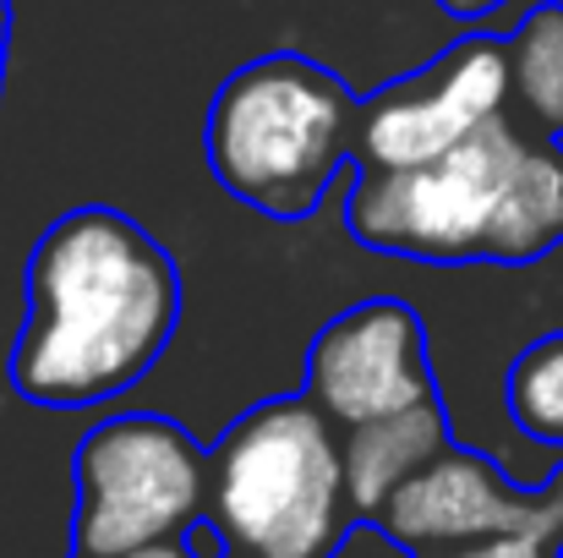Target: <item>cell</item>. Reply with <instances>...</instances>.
<instances>
[{"label":"cell","instance_id":"6da1fadb","mask_svg":"<svg viewBox=\"0 0 563 558\" xmlns=\"http://www.w3.org/2000/svg\"><path fill=\"white\" fill-rule=\"evenodd\" d=\"M176 318L181 274L170 252L121 208H71L27 258L11 389L49 411L104 405L154 372Z\"/></svg>","mask_w":563,"mask_h":558},{"label":"cell","instance_id":"7a4b0ae2","mask_svg":"<svg viewBox=\"0 0 563 558\" xmlns=\"http://www.w3.org/2000/svg\"><path fill=\"white\" fill-rule=\"evenodd\" d=\"M208 171L268 219H307L362 149V105L301 55H263L224 77L208 105Z\"/></svg>","mask_w":563,"mask_h":558},{"label":"cell","instance_id":"3957f363","mask_svg":"<svg viewBox=\"0 0 563 558\" xmlns=\"http://www.w3.org/2000/svg\"><path fill=\"white\" fill-rule=\"evenodd\" d=\"M345 438L307 400L252 405L208 449V521L246 558H334L351 515Z\"/></svg>","mask_w":563,"mask_h":558},{"label":"cell","instance_id":"277c9868","mask_svg":"<svg viewBox=\"0 0 563 558\" xmlns=\"http://www.w3.org/2000/svg\"><path fill=\"white\" fill-rule=\"evenodd\" d=\"M71 548L88 558H132L181 543L208 510V455L170 416H110L77 444Z\"/></svg>","mask_w":563,"mask_h":558},{"label":"cell","instance_id":"5b68a950","mask_svg":"<svg viewBox=\"0 0 563 558\" xmlns=\"http://www.w3.org/2000/svg\"><path fill=\"white\" fill-rule=\"evenodd\" d=\"M531 138L498 116L471 143L405 165V171H362L345 197V225L362 247L416 263H476L487 258L493 214L504 186L526 160Z\"/></svg>","mask_w":563,"mask_h":558},{"label":"cell","instance_id":"8992f818","mask_svg":"<svg viewBox=\"0 0 563 558\" xmlns=\"http://www.w3.org/2000/svg\"><path fill=\"white\" fill-rule=\"evenodd\" d=\"M515 99V66L509 39L471 33L416 77H399L362 110V165L367 171H405L427 165L460 143H471L482 127L504 116Z\"/></svg>","mask_w":563,"mask_h":558},{"label":"cell","instance_id":"52a82bcc","mask_svg":"<svg viewBox=\"0 0 563 558\" xmlns=\"http://www.w3.org/2000/svg\"><path fill=\"white\" fill-rule=\"evenodd\" d=\"M377 526L410 554H449V548H471L493 537H531L542 548H559L563 466L548 477L542 493H520L493 460L449 444L383 504Z\"/></svg>","mask_w":563,"mask_h":558},{"label":"cell","instance_id":"ba28073f","mask_svg":"<svg viewBox=\"0 0 563 558\" xmlns=\"http://www.w3.org/2000/svg\"><path fill=\"white\" fill-rule=\"evenodd\" d=\"M307 400L340 427H367L377 416L427 405L432 368L421 318L394 296L345 307L307 351Z\"/></svg>","mask_w":563,"mask_h":558},{"label":"cell","instance_id":"9c48e42d","mask_svg":"<svg viewBox=\"0 0 563 558\" xmlns=\"http://www.w3.org/2000/svg\"><path fill=\"white\" fill-rule=\"evenodd\" d=\"M449 449V416L438 400L410 405L399 416H377L345 433V482L356 515H383V504L438 455Z\"/></svg>","mask_w":563,"mask_h":558},{"label":"cell","instance_id":"30bf717a","mask_svg":"<svg viewBox=\"0 0 563 558\" xmlns=\"http://www.w3.org/2000/svg\"><path fill=\"white\" fill-rule=\"evenodd\" d=\"M563 247V149L559 138H542L526 149L515 176L504 186V203L493 214L487 263L520 269Z\"/></svg>","mask_w":563,"mask_h":558},{"label":"cell","instance_id":"8fae6325","mask_svg":"<svg viewBox=\"0 0 563 558\" xmlns=\"http://www.w3.org/2000/svg\"><path fill=\"white\" fill-rule=\"evenodd\" d=\"M509 66L526 116L548 138H563V0H548L520 17V28L509 33Z\"/></svg>","mask_w":563,"mask_h":558},{"label":"cell","instance_id":"7c38bea8","mask_svg":"<svg viewBox=\"0 0 563 558\" xmlns=\"http://www.w3.org/2000/svg\"><path fill=\"white\" fill-rule=\"evenodd\" d=\"M509 416L526 438L563 449V335H548L531 351H520L509 372Z\"/></svg>","mask_w":563,"mask_h":558},{"label":"cell","instance_id":"4fadbf2b","mask_svg":"<svg viewBox=\"0 0 563 558\" xmlns=\"http://www.w3.org/2000/svg\"><path fill=\"white\" fill-rule=\"evenodd\" d=\"M421 558H553V548H542L531 537H493V543H471V548H449V554H421Z\"/></svg>","mask_w":563,"mask_h":558},{"label":"cell","instance_id":"5bb4252c","mask_svg":"<svg viewBox=\"0 0 563 558\" xmlns=\"http://www.w3.org/2000/svg\"><path fill=\"white\" fill-rule=\"evenodd\" d=\"M449 17H493V11H504L509 0H438Z\"/></svg>","mask_w":563,"mask_h":558},{"label":"cell","instance_id":"9a60e30c","mask_svg":"<svg viewBox=\"0 0 563 558\" xmlns=\"http://www.w3.org/2000/svg\"><path fill=\"white\" fill-rule=\"evenodd\" d=\"M5 55H11V0H0V88H5Z\"/></svg>","mask_w":563,"mask_h":558},{"label":"cell","instance_id":"2e32d148","mask_svg":"<svg viewBox=\"0 0 563 558\" xmlns=\"http://www.w3.org/2000/svg\"><path fill=\"white\" fill-rule=\"evenodd\" d=\"M132 558H197V554L181 548V543H165V548H148V554H132ZM224 558H246V554H224Z\"/></svg>","mask_w":563,"mask_h":558},{"label":"cell","instance_id":"e0dca14e","mask_svg":"<svg viewBox=\"0 0 563 558\" xmlns=\"http://www.w3.org/2000/svg\"><path fill=\"white\" fill-rule=\"evenodd\" d=\"M77 558H88V554H77Z\"/></svg>","mask_w":563,"mask_h":558}]
</instances>
